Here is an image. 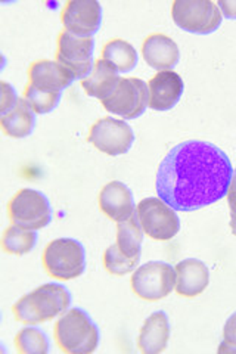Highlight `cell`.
<instances>
[{
    "label": "cell",
    "mask_w": 236,
    "mask_h": 354,
    "mask_svg": "<svg viewBox=\"0 0 236 354\" xmlns=\"http://www.w3.org/2000/svg\"><path fill=\"white\" fill-rule=\"evenodd\" d=\"M232 176V162L224 151L210 142L188 140L165 155L155 187L176 212L189 213L226 196Z\"/></svg>",
    "instance_id": "1"
},
{
    "label": "cell",
    "mask_w": 236,
    "mask_h": 354,
    "mask_svg": "<svg viewBox=\"0 0 236 354\" xmlns=\"http://www.w3.org/2000/svg\"><path fill=\"white\" fill-rule=\"evenodd\" d=\"M71 291L62 283H44L14 304V315L18 322L36 325L58 317L71 308Z\"/></svg>",
    "instance_id": "2"
},
{
    "label": "cell",
    "mask_w": 236,
    "mask_h": 354,
    "mask_svg": "<svg viewBox=\"0 0 236 354\" xmlns=\"http://www.w3.org/2000/svg\"><path fill=\"white\" fill-rule=\"evenodd\" d=\"M55 339L65 353L89 354L98 348L100 332L87 312L71 307L55 324Z\"/></svg>",
    "instance_id": "3"
},
{
    "label": "cell",
    "mask_w": 236,
    "mask_h": 354,
    "mask_svg": "<svg viewBox=\"0 0 236 354\" xmlns=\"http://www.w3.org/2000/svg\"><path fill=\"white\" fill-rule=\"evenodd\" d=\"M42 260L52 278L71 281L80 278L86 270V248L77 239L60 238L44 248Z\"/></svg>",
    "instance_id": "4"
},
{
    "label": "cell",
    "mask_w": 236,
    "mask_h": 354,
    "mask_svg": "<svg viewBox=\"0 0 236 354\" xmlns=\"http://www.w3.org/2000/svg\"><path fill=\"white\" fill-rule=\"evenodd\" d=\"M14 225L28 230H40L52 223L53 209L49 198L37 189L26 187L15 194L8 205Z\"/></svg>",
    "instance_id": "5"
},
{
    "label": "cell",
    "mask_w": 236,
    "mask_h": 354,
    "mask_svg": "<svg viewBox=\"0 0 236 354\" xmlns=\"http://www.w3.org/2000/svg\"><path fill=\"white\" fill-rule=\"evenodd\" d=\"M172 17L179 28L192 35H211L223 21L217 3L210 0H176Z\"/></svg>",
    "instance_id": "6"
},
{
    "label": "cell",
    "mask_w": 236,
    "mask_h": 354,
    "mask_svg": "<svg viewBox=\"0 0 236 354\" xmlns=\"http://www.w3.org/2000/svg\"><path fill=\"white\" fill-rule=\"evenodd\" d=\"M143 234L155 241H170L181 230V218L176 209L158 198H145L136 207Z\"/></svg>",
    "instance_id": "7"
},
{
    "label": "cell",
    "mask_w": 236,
    "mask_h": 354,
    "mask_svg": "<svg viewBox=\"0 0 236 354\" xmlns=\"http://www.w3.org/2000/svg\"><path fill=\"white\" fill-rule=\"evenodd\" d=\"M176 288V269L165 261L142 264L131 276V290L142 300L158 301Z\"/></svg>",
    "instance_id": "8"
},
{
    "label": "cell",
    "mask_w": 236,
    "mask_h": 354,
    "mask_svg": "<svg viewBox=\"0 0 236 354\" xmlns=\"http://www.w3.org/2000/svg\"><path fill=\"white\" fill-rule=\"evenodd\" d=\"M95 39L77 37L64 30L58 39V50L56 61L64 65L77 80H86L95 68Z\"/></svg>",
    "instance_id": "9"
},
{
    "label": "cell",
    "mask_w": 236,
    "mask_h": 354,
    "mask_svg": "<svg viewBox=\"0 0 236 354\" xmlns=\"http://www.w3.org/2000/svg\"><path fill=\"white\" fill-rule=\"evenodd\" d=\"M102 106L121 118L136 120L149 106L148 84L136 77L121 79L114 93L102 101Z\"/></svg>",
    "instance_id": "10"
},
{
    "label": "cell",
    "mask_w": 236,
    "mask_h": 354,
    "mask_svg": "<svg viewBox=\"0 0 236 354\" xmlns=\"http://www.w3.org/2000/svg\"><path fill=\"white\" fill-rule=\"evenodd\" d=\"M87 140L109 157H118L130 151L134 142V131L125 120L105 117L98 120L89 133Z\"/></svg>",
    "instance_id": "11"
},
{
    "label": "cell",
    "mask_w": 236,
    "mask_h": 354,
    "mask_svg": "<svg viewBox=\"0 0 236 354\" xmlns=\"http://www.w3.org/2000/svg\"><path fill=\"white\" fill-rule=\"evenodd\" d=\"M62 24L77 37H93L102 24V6L96 0H70L62 10Z\"/></svg>",
    "instance_id": "12"
},
{
    "label": "cell",
    "mask_w": 236,
    "mask_h": 354,
    "mask_svg": "<svg viewBox=\"0 0 236 354\" xmlns=\"http://www.w3.org/2000/svg\"><path fill=\"white\" fill-rule=\"evenodd\" d=\"M99 208L111 220L125 221L136 213L133 192L127 185L118 180L107 183L99 194Z\"/></svg>",
    "instance_id": "13"
},
{
    "label": "cell",
    "mask_w": 236,
    "mask_h": 354,
    "mask_svg": "<svg viewBox=\"0 0 236 354\" xmlns=\"http://www.w3.org/2000/svg\"><path fill=\"white\" fill-rule=\"evenodd\" d=\"M149 108L154 111L173 109L183 95V80L176 71H161L148 82Z\"/></svg>",
    "instance_id": "14"
},
{
    "label": "cell",
    "mask_w": 236,
    "mask_h": 354,
    "mask_svg": "<svg viewBox=\"0 0 236 354\" xmlns=\"http://www.w3.org/2000/svg\"><path fill=\"white\" fill-rule=\"evenodd\" d=\"M28 79L39 91L52 93H62L75 82L74 75L58 61L35 62L28 70Z\"/></svg>",
    "instance_id": "15"
},
{
    "label": "cell",
    "mask_w": 236,
    "mask_h": 354,
    "mask_svg": "<svg viewBox=\"0 0 236 354\" xmlns=\"http://www.w3.org/2000/svg\"><path fill=\"white\" fill-rule=\"evenodd\" d=\"M145 62L156 71H172L181 61V50L177 43L165 35H151L145 39L142 46Z\"/></svg>",
    "instance_id": "16"
},
{
    "label": "cell",
    "mask_w": 236,
    "mask_h": 354,
    "mask_svg": "<svg viewBox=\"0 0 236 354\" xmlns=\"http://www.w3.org/2000/svg\"><path fill=\"white\" fill-rule=\"evenodd\" d=\"M176 291L179 295L192 298L201 295L210 283V270L197 259H186L176 266Z\"/></svg>",
    "instance_id": "17"
},
{
    "label": "cell",
    "mask_w": 236,
    "mask_h": 354,
    "mask_svg": "<svg viewBox=\"0 0 236 354\" xmlns=\"http://www.w3.org/2000/svg\"><path fill=\"white\" fill-rule=\"evenodd\" d=\"M170 339V320L165 312H155L140 329L138 347L145 354H158L167 348Z\"/></svg>",
    "instance_id": "18"
},
{
    "label": "cell",
    "mask_w": 236,
    "mask_h": 354,
    "mask_svg": "<svg viewBox=\"0 0 236 354\" xmlns=\"http://www.w3.org/2000/svg\"><path fill=\"white\" fill-rule=\"evenodd\" d=\"M0 126H2L3 133L9 138H28L36 129V113L31 109L24 97H19L17 106L0 118Z\"/></svg>",
    "instance_id": "19"
},
{
    "label": "cell",
    "mask_w": 236,
    "mask_h": 354,
    "mask_svg": "<svg viewBox=\"0 0 236 354\" xmlns=\"http://www.w3.org/2000/svg\"><path fill=\"white\" fill-rule=\"evenodd\" d=\"M120 80L121 77L108 62L98 59L92 74L82 82V87L89 96L96 97L102 102L114 93Z\"/></svg>",
    "instance_id": "20"
},
{
    "label": "cell",
    "mask_w": 236,
    "mask_h": 354,
    "mask_svg": "<svg viewBox=\"0 0 236 354\" xmlns=\"http://www.w3.org/2000/svg\"><path fill=\"white\" fill-rule=\"evenodd\" d=\"M102 59L108 62L118 74L130 73L139 62V55L126 40H109L102 49Z\"/></svg>",
    "instance_id": "21"
},
{
    "label": "cell",
    "mask_w": 236,
    "mask_h": 354,
    "mask_svg": "<svg viewBox=\"0 0 236 354\" xmlns=\"http://www.w3.org/2000/svg\"><path fill=\"white\" fill-rule=\"evenodd\" d=\"M143 243V229L139 223L138 214L134 213L125 221L117 225V245L131 259H140Z\"/></svg>",
    "instance_id": "22"
},
{
    "label": "cell",
    "mask_w": 236,
    "mask_h": 354,
    "mask_svg": "<svg viewBox=\"0 0 236 354\" xmlns=\"http://www.w3.org/2000/svg\"><path fill=\"white\" fill-rule=\"evenodd\" d=\"M39 241L37 230H28L21 226H9L2 238V247L5 252L14 256H26L36 248Z\"/></svg>",
    "instance_id": "23"
},
{
    "label": "cell",
    "mask_w": 236,
    "mask_h": 354,
    "mask_svg": "<svg viewBox=\"0 0 236 354\" xmlns=\"http://www.w3.org/2000/svg\"><path fill=\"white\" fill-rule=\"evenodd\" d=\"M15 346L21 354H48L51 341L42 328L35 325L22 328L15 337Z\"/></svg>",
    "instance_id": "24"
},
{
    "label": "cell",
    "mask_w": 236,
    "mask_h": 354,
    "mask_svg": "<svg viewBox=\"0 0 236 354\" xmlns=\"http://www.w3.org/2000/svg\"><path fill=\"white\" fill-rule=\"evenodd\" d=\"M140 259H131L127 257L125 252H122L117 243L107 248L104 252V268L116 276H125L133 270H136L139 266Z\"/></svg>",
    "instance_id": "25"
},
{
    "label": "cell",
    "mask_w": 236,
    "mask_h": 354,
    "mask_svg": "<svg viewBox=\"0 0 236 354\" xmlns=\"http://www.w3.org/2000/svg\"><path fill=\"white\" fill-rule=\"evenodd\" d=\"M62 93H52V92H43L36 88L35 86L28 84L24 93V99L39 115L49 114L52 111L60 105Z\"/></svg>",
    "instance_id": "26"
},
{
    "label": "cell",
    "mask_w": 236,
    "mask_h": 354,
    "mask_svg": "<svg viewBox=\"0 0 236 354\" xmlns=\"http://www.w3.org/2000/svg\"><path fill=\"white\" fill-rule=\"evenodd\" d=\"M236 353V312L226 320L223 328V341L219 353Z\"/></svg>",
    "instance_id": "27"
},
{
    "label": "cell",
    "mask_w": 236,
    "mask_h": 354,
    "mask_svg": "<svg viewBox=\"0 0 236 354\" xmlns=\"http://www.w3.org/2000/svg\"><path fill=\"white\" fill-rule=\"evenodd\" d=\"M19 101L15 88L6 82H2V106H0V114H6L10 109H14Z\"/></svg>",
    "instance_id": "28"
},
{
    "label": "cell",
    "mask_w": 236,
    "mask_h": 354,
    "mask_svg": "<svg viewBox=\"0 0 236 354\" xmlns=\"http://www.w3.org/2000/svg\"><path fill=\"white\" fill-rule=\"evenodd\" d=\"M221 15L228 19H236V0H220L217 2Z\"/></svg>",
    "instance_id": "29"
},
{
    "label": "cell",
    "mask_w": 236,
    "mask_h": 354,
    "mask_svg": "<svg viewBox=\"0 0 236 354\" xmlns=\"http://www.w3.org/2000/svg\"><path fill=\"white\" fill-rule=\"evenodd\" d=\"M226 198L230 208V217H236V186H229Z\"/></svg>",
    "instance_id": "30"
},
{
    "label": "cell",
    "mask_w": 236,
    "mask_h": 354,
    "mask_svg": "<svg viewBox=\"0 0 236 354\" xmlns=\"http://www.w3.org/2000/svg\"><path fill=\"white\" fill-rule=\"evenodd\" d=\"M230 229L233 232V235H236V217H230Z\"/></svg>",
    "instance_id": "31"
},
{
    "label": "cell",
    "mask_w": 236,
    "mask_h": 354,
    "mask_svg": "<svg viewBox=\"0 0 236 354\" xmlns=\"http://www.w3.org/2000/svg\"><path fill=\"white\" fill-rule=\"evenodd\" d=\"M230 186H236V169L233 170V176H232V182H230Z\"/></svg>",
    "instance_id": "32"
}]
</instances>
